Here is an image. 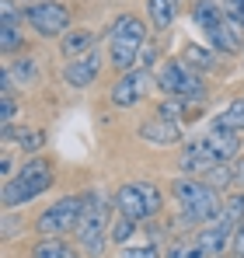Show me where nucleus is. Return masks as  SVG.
I'll use <instances>...</instances> for the list:
<instances>
[{
	"instance_id": "423d86ee",
	"label": "nucleus",
	"mask_w": 244,
	"mask_h": 258,
	"mask_svg": "<svg viewBox=\"0 0 244 258\" xmlns=\"http://www.w3.org/2000/svg\"><path fill=\"white\" fill-rule=\"evenodd\" d=\"M157 87L164 98H181V101H203L206 98V81L196 74L185 59H164L157 70Z\"/></svg>"
},
{
	"instance_id": "b1692460",
	"label": "nucleus",
	"mask_w": 244,
	"mask_h": 258,
	"mask_svg": "<svg viewBox=\"0 0 244 258\" xmlns=\"http://www.w3.org/2000/svg\"><path fill=\"white\" fill-rule=\"evenodd\" d=\"M206 181L216 188V192H223V188H230L234 185V164H216L213 171L206 174Z\"/></svg>"
},
{
	"instance_id": "412c9836",
	"label": "nucleus",
	"mask_w": 244,
	"mask_h": 258,
	"mask_svg": "<svg viewBox=\"0 0 244 258\" xmlns=\"http://www.w3.org/2000/svg\"><path fill=\"white\" fill-rule=\"evenodd\" d=\"M7 70H11V77H14L21 87L39 84V59H32V56H18V59H11Z\"/></svg>"
},
{
	"instance_id": "1a4fd4ad",
	"label": "nucleus",
	"mask_w": 244,
	"mask_h": 258,
	"mask_svg": "<svg viewBox=\"0 0 244 258\" xmlns=\"http://www.w3.org/2000/svg\"><path fill=\"white\" fill-rule=\"evenodd\" d=\"M147 84H150L147 70H129V74H119V81L112 84L108 98H112V105H115V108H133V105H140V101L147 98Z\"/></svg>"
},
{
	"instance_id": "9b49d317",
	"label": "nucleus",
	"mask_w": 244,
	"mask_h": 258,
	"mask_svg": "<svg viewBox=\"0 0 244 258\" xmlns=\"http://www.w3.org/2000/svg\"><path fill=\"white\" fill-rule=\"evenodd\" d=\"M101 63H105V59H101L98 49L87 52V56H81V59H70V63L63 67V81H67L70 87H77V91H81V87H91L94 77L101 74Z\"/></svg>"
},
{
	"instance_id": "f03ea898",
	"label": "nucleus",
	"mask_w": 244,
	"mask_h": 258,
	"mask_svg": "<svg viewBox=\"0 0 244 258\" xmlns=\"http://www.w3.org/2000/svg\"><path fill=\"white\" fill-rule=\"evenodd\" d=\"M147 45H150V35H147L143 18H136V14H119V18L108 25V63H112L119 74L140 70V56H143Z\"/></svg>"
},
{
	"instance_id": "6e6552de",
	"label": "nucleus",
	"mask_w": 244,
	"mask_h": 258,
	"mask_svg": "<svg viewBox=\"0 0 244 258\" xmlns=\"http://www.w3.org/2000/svg\"><path fill=\"white\" fill-rule=\"evenodd\" d=\"M84 213V196H63L56 203H49L39 216H35V234L39 237H63L74 234Z\"/></svg>"
},
{
	"instance_id": "cd10ccee",
	"label": "nucleus",
	"mask_w": 244,
	"mask_h": 258,
	"mask_svg": "<svg viewBox=\"0 0 244 258\" xmlns=\"http://www.w3.org/2000/svg\"><path fill=\"white\" fill-rule=\"evenodd\" d=\"M0 101H4V108H0V119H4V126H11V119H14V112H18V105H14V94H0Z\"/></svg>"
},
{
	"instance_id": "a878e982",
	"label": "nucleus",
	"mask_w": 244,
	"mask_h": 258,
	"mask_svg": "<svg viewBox=\"0 0 244 258\" xmlns=\"http://www.w3.org/2000/svg\"><path fill=\"white\" fill-rule=\"evenodd\" d=\"M167 258H209V255H206L196 241H185V244H174V248L167 251Z\"/></svg>"
},
{
	"instance_id": "393cba45",
	"label": "nucleus",
	"mask_w": 244,
	"mask_h": 258,
	"mask_svg": "<svg viewBox=\"0 0 244 258\" xmlns=\"http://www.w3.org/2000/svg\"><path fill=\"white\" fill-rule=\"evenodd\" d=\"M133 230H136V223H133L129 216L119 213L115 220H112V241H115V244H126V241L133 237Z\"/></svg>"
},
{
	"instance_id": "20e7f679",
	"label": "nucleus",
	"mask_w": 244,
	"mask_h": 258,
	"mask_svg": "<svg viewBox=\"0 0 244 258\" xmlns=\"http://www.w3.org/2000/svg\"><path fill=\"white\" fill-rule=\"evenodd\" d=\"M112 206H115V213L129 216L133 223H143V220H154L164 210V192L147 178L122 181L115 188V196H112Z\"/></svg>"
},
{
	"instance_id": "c85d7f7f",
	"label": "nucleus",
	"mask_w": 244,
	"mask_h": 258,
	"mask_svg": "<svg viewBox=\"0 0 244 258\" xmlns=\"http://www.w3.org/2000/svg\"><path fill=\"white\" fill-rule=\"evenodd\" d=\"M230 251H234V258H244V223H237V227H234V241H230Z\"/></svg>"
},
{
	"instance_id": "7ed1b4c3",
	"label": "nucleus",
	"mask_w": 244,
	"mask_h": 258,
	"mask_svg": "<svg viewBox=\"0 0 244 258\" xmlns=\"http://www.w3.org/2000/svg\"><path fill=\"white\" fill-rule=\"evenodd\" d=\"M52 178H56V171H52V161H49V157H28V161L21 164V171L11 174V178L4 181L0 199H4L7 210H18V206H25V203L45 196L49 185H52Z\"/></svg>"
},
{
	"instance_id": "aec40b11",
	"label": "nucleus",
	"mask_w": 244,
	"mask_h": 258,
	"mask_svg": "<svg viewBox=\"0 0 244 258\" xmlns=\"http://www.w3.org/2000/svg\"><path fill=\"white\" fill-rule=\"evenodd\" d=\"M216 129H230V133H244V94H237L216 119H213Z\"/></svg>"
},
{
	"instance_id": "6ab92c4d",
	"label": "nucleus",
	"mask_w": 244,
	"mask_h": 258,
	"mask_svg": "<svg viewBox=\"0 0 244 258\" xmlns=\"http://www.w3.org/2000/svg\"><path fill=\"white\" fill-rule=\"evenodd\" d=\"M32 258H81V251L63 237H39L32 244Z\"/></svg>"
},
{
	"instance_id": "dca6fc26",
	"label": "nucleus",
	"mask_w": 244,
	"mask_h": 258,
	"mask_svg": "<svg viewBox=\"0 0 244 258\" xmlns=\"http://www.w3.org/2000/svg\"><path fill=\"white\" fill-rule=\"evenodd\" d=\"M223 18H227V7H223L220 0H196V4H192V21L203 28L206 35H209L213 28H220Z\"/></svg>"
},
{
	"instance_id": "4be33fe9",
	"label": "nucleus",
	"mask_w": 244,
	"mask_h": 258,
	"mask_svg": "<svg viewBox=\"0 0 244 258\" xmlns=\"http://www.w3.org/2000/svg\"><path fill=\"white\" fill-rule=\"evenodd\" d=\"M0 49L7 56L25 49V21H0Z\"/></svg>"
},
{
	"instance_id": "a211bd4d",
	"label": "nucleus",
	"mask_w": 244,
	"mask_h": 258,
	"mask_svg": "<svg viewBox=\"0 0 244 258\" xmlns=\"http://www.w3.org/2000/svg\"><path fill=\"white\" fill-rule=\"evenodd\" d=\"M196 74H213L216 67H220V52L216 49H206V45H199V42H189L185 45V56H181Z\"/></svg>"
},
{
	"instance_id": "2f4dec72",
	"label": "nucleus",
	"mask_w": 244,
	"mask_h": 258,
	"mask_svg": "<svg viewBox=\"0 0 244 258\" xmlns=\"http://www.w3.org/2000/svg\"><path fill=\"white\" fill-rule=\"evenodd\" d=\"M220 258H227V255H220Z\"/></svg>"
},
{
	"instance_id": "bb28decb",
	"label": "nucleus",
	"mask_w": 244,
	"mask_h": 258,
	"mask_svg": "<svg viewBox=\"0 0 244 258\" xmlns=\"http://www.w3.org/2000/svg\"><path fill=\"white\" fill-rule=\"evenodd\" d=\"M122 258H161L157 244H140V248H122Z\"/></svg>"
},
{
	"instance_id": "4468645a",
	"label": "nucleus",
	"mask_w": 244,
	"mask_h": 258,
	"mask_svg": "<svg viewBox=\"0 0 244 258\" xmlns=\"http://www.w3.org/2000/svg\"><path fill=\"white\" fill-rule=\"evenodd\" d=\"M203 140H206V147L213 150V157H216L220 164H230V161L241 154V147H244L237 133H230V129H216V126L209 129Z\"/></svg>"
},
{
	"instance_id": "ddd939ff",
	"label": "nucleus",
	"mask_w": 244,
	"mask_h": 258,
	"mask_svg": "<svg viewBox=\"0 0 244 258\" xmlns=\"http://www.w3.org/2000/svg\"><path fill=\"white\" fill-rule=\"evenodd\" d=\"M178 164H181V171L192 174V178H196V174H203V178H206L220 161L213 157V150L206 147V140H192V143L181 150V161H178Z\"/></svg>"
},
{
	"instance_id": "f3484780",
	"label": "nucleus",
	"mask_w": 244,
	"mask_h": 258,
	"mask_svg": "<svg viewBox=\"0 0 244 258\" xmlns=\"http://www.w3.org/2000/svg\"><path fill=\"white\" fill-rule=\"evenodd\" d=\"M178 11H181V0H147V18H150L154 32H167L174 25Z\"/></svg>"
},
{
	"instance_id": "39448f33",
	"label": "nucleus",
	"mask_w": 244,
	"mask_h": 258,
	"mask_svg": "<svg viewBox=\"0 0 244 258\" xmlns=\"http://www.w3.org/2000/svg\"><path fill=\"white\" fill-rule=\"evenodd\" d=\"M108 230H112V220H108V203L98 196V192H84V213L77 223V241L91 258L105 255V244H108Z\"/></svg>"
},
{
	"instance_id": "c756f323",
	"label": "nucleus",
	"mask_w": 244,
	"mask_h": 258,
	"mask_svg": "<svg viewBox=\"0 0 244 258\" xmlns=\"http://www.w3.org/2000/svg\"><path fill=\"white\" fill-rule=\"evenodd\" d=\"M234 185H244V157L234 161Z\"/></svg>"
},
{
	"instance_id": "f257e3e1",
	"label": "nucleus",
	"mask_w": 244,
	"mask_h": 258,
	"mask_svg": "<svg viewBox=\"0 0 244 258\" xmlns=\"http://www.w3.org/2000/svg\"><path fill=\"white\" fill-rule=\"evenodd\" d=\"M171 196L178 203V213L185 223H213L223 213V199L220 192L206 181V178H192V174H181L171 181Z\"/></svg>"
},
{
	"instance_id": "5701e85b",
	"label": "nucleus",
	"mask_w": 244,
	"mask_h": 258,
	"mask_svg": "<svg viewBox=\"0 0 244 258\" xmlns=\"http://www.w3.org/2000/svg\"><path fill=\"white\" fill-rule=\"evenodd\" d=\"M4 140H18L21 150H28V154H35L45 143V136H42L39 129H11V126H4Z\"/></svg>"
},
{
	"instance_id": "f8f14e48",
	"label": "nucleus",
	"mask_w": 244,
	"mask_h": 258,
	"mask_svg": "<svg viewBox=\"0 0 244 258\" xmlns=\"http://www.w3.org/2000/svg\"><path fill=\"white\" fill-rule=\"evenodd\" d=\"M140 140L154 143V147H174L181 143V126L174 119H164V115H154L140 126Z\"/></svg>"
},
{
	"instance_id": "7c9ffc66",
	"label": "nucleus",
	"mask_w": 244,
	"mask_h": 258,
	"mask_svg": "<svg viewBox=\"0 0 244 258\" xmlns=\"http://www.w3.org/2000/svg\"><path fill=\"white\" fill-rule=\"evenodd\" d=\"M0 171H4L7 178H11V157H7V154H4V161H0Z\"/></svg>"
},
{
	"instance_id": "0eeeda50",
	"label": "nucleus",
	"mask_w": 244,
	"mask_h": 258,
	"mask_svg": "<svg viewBox=\"0 0 244 258\" xmlns=\"http://www.w3.org/2000/svg\"><path fill=\"white\" fill-rule=\"evenodd\" d=\"M21 18L32 25V32L42 35V39H63L70 32L74 11L63 0H32V4L21 7Z\"/></svg>"
},
{
	"instance_id": "2eb2a0df",
	"label": "nucleus",
	"mask_w": 244,
	"mask_h": 258,
	"mask_svg": "<svg viewBox=\"0 0 244 258\" xmlns=\"http://www.w3.org/2000/svg\"><path fill=\"white\" fill-rule=\"evenodd\" d=\"M94 45H98V35H94L91 28H70V32L59 39V49H63L67 59H81L87 52H94Z\"/></svg>"
},
{
	"instance_id": "9d476101",
	"label": "nucleus",
	"mask_w": 244,
	"mask_h": 258,
	"mask_svg": "<svg viewBox=\"0 0 244 258\" xmlns=\"http://www.w3.org/2000/svg\"><path fill=\"white\" fill-rule=\"evenodd\" d=\"M230 241H234V223L223 220V216L213 220V223H203V230L196 234V244H199L209 258H220L230 248Z\"/></svg>"
}]
</instances>
